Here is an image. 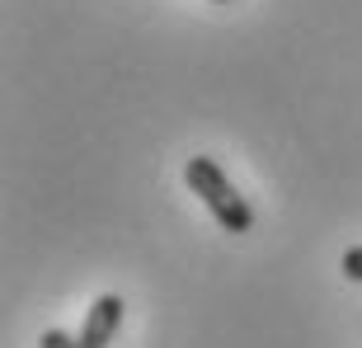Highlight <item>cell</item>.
Returning <instances> with one entry per match:
<instances>
[{
    "instance_id": "cell-1",
    "label": "cell",
    "mask_w": 362,
    "mask_h": 348,
    "mask_svg": "<svg viewBox=\"0 0 362 348\" xmlns=\"http://www.w3.org/2000/svg\"><path fill=\"white\" fill-rule=\"evenodd\" d=\"M184 179H188V188L202 198V207L212 212V221L221 231H230V236L255 231V207L235 193V184L226 179V170H221L212 156H193V161L184 165Z\"/></svg>"
},
{
    "instance_id": "cell-2",
    "label": "cell",
    "mask_w": 362,
    "mask_h": 348,
    "mask_svg": "<svg viewBox=\"0 0 362 348\" xmlns=\"http://www.w3.org/2000/svg\"><path fill=\"white\" fill-rule=\"evenodd\" d=\"M118 325H122V296L104 292L90 306L85 325H81V348H108L113 339H118Z\"/></svg>"
},
{
    "instance_id": "cell-3",
    "label": "cell",
    "mask_w": 362,
    "mask_h": 348,
    "mask_svg": "<svg viewBox=\"0 0 362 348\" xmlns=\"http://www.w3.org/2000/svg\"><path fill=\"white\" fill-rule=\"evenodd\" d=\"M344 278H353V282H362V245H353V250H344Z\"/></svg>"
},
{
    "instance_id": "cell-4",
    "label": "cell",
    "mask_w": 362,
    "mask_h": 348,
    "mask_svg": "<svg viewBox=\"0 0 362 348\" xmlns=\"http://www.w3.org/2000/svg\"><path fill=\"white\" fill-rule=\"evenodd\" d=\"M42 348H81V339H71V335H62V330H47V335L38 339Z\"/></svg>"
},
{
    "instance_id": "cell-5",
    "label": "cell",
    "mask_w": 362,
    "mask_h": 348,
    "mask_svg": "<svg viewBox=\"0 0 362 348\" xmlns=\"http://www.w3.org/2000/svg\"><path fill=\"white\" fill-rule=\"evenodd\" d=\"M216 5H230V0H216Z\"/></svg>"
}]
</instances>
